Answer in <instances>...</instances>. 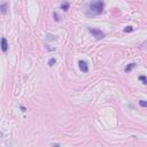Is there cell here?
I'll return each instance as SVG.
<instances>
[{"mask_svg": "<svg viewBox=\"0 0 147 147\" xmlns=\"http://www.w3.org/2000/svg\"><path fill=\"white\" fill-rule=\"evenodd\" d=\"M53 16H54V18H55L56 21H59V20H60V18H59V15H58V13H55V12H54V14H53Z\"/></svg>", "mask_w": 147, "mask_h": 147, "instance_id": "7c38bea8", "label": "cell"}, {"mask_svg": "<svg viewBox=\"0 0 147 147\" xmlns=\"http://www.w3.org/2000/svg\"><path fill=\"white\" fill-rule=\"evenodd\" d=\"M89 31L92 33L93 36L95 37L97 39H101V38H104V37H105V33L102 32L101 30H99V29H93V28H89Z\"/></svg>", "mask_w": 147, "mask_h": 147, "instance_id": "7a4b0ae2", "label": "cell"}, {"mask_svg": "<svg viewBox=\"0 0 147 147\" xmlns=\"http://www.w3.org/2000/svg\"><path fill=\"white\" fill-rule=\"evenodd\" d=\"M104 11V2L102 1H94L90 5V9L87 15H99Z\"/></svg>", "mask_w": 147, "mask_h": 147, "instance_id": "6da1fadb", "label": "cell"}, {"mask_svg": "<svg viewBox=\"0 0 147 147\" xmlns=\"http://www.w3.org/2000/svg\"><path fill=\"white\" fill-rule=\"evenodd\" d=\"M53 147H60V145H54Z\"/></svg>", "mask_w": 147, "mask_h": 147, "instance_id": "4fadbf2b", "label": "cell"}, {"mask_svg": "<svg viewBox=\"0 0 147 147\" xmlns=\"http://www.w3.org/2000/svg\"><path fill=\"white\" fill-rule=\"evenodd\" d=\"M7 9H8V5L7 4H1L0 5V12H1L2 14L7 13Z\"/></svg>", "mask_w": 147, "mask_h": 147, "instance_id": "5b68a950", "label": "cell"}, {"mask_svg": "<svg viewBox=\"0 0 147 147\" xmlns=\"http://www.w3.org/2000/svg\"><path fill=\"white\" fill-rule=\"evenodd\" d=\"M132 30H133V28H132V27H126L125 29H124V32H131Z\"/></svg>", "mask_w": 147, "mask_h": 147, "instance_id": "8fae6325", "label": "cell"}, {"mask_svg": "<svg viewBox=\"0 0 147 147\" xmlns=\"http://www.w3.org/2000/svg\"><path fill=\"white\" fill-rule=\"evenodd\" d=\"M69 6H70L69 2H62L61 4V9L62 11H68V9H69Z\"/></svg>", "mask_w": 147, "mask_h": 147, "instance_id": "52a82bcc", "label": "cell"}, {"mask_svg": "<svg viewBox=\"0 0 147 147\" xmlns=\"http://www.w3.org/2000/svg\"><path fill=\"white\" fill-rule=\"evenodd\" d=\"M78 65H79V69L82 70L83 73H87V71H89V65H87V63L85 61L80 60L79 62H78Z\"/></svg>", "mask_w": 147, "mask_h": 147, "instance_id": "3957f363", "label": "cell"}, {"mask_svg": "<svg viewBox=\"0 0 147 147\" xmlns=\"http://www.w3.org/2000/svg\"><path fill=\"white\" fill-rule=\"evenodd\" d=\"M139 104H140V106H143V107H147V102L145 101V100H140Z\"/></svg>", "mask_w": 147, "mask_h": 147, "instance_id": "30bf717a", "label": "cell"}, {"mask_svg": "<svg viewBox=\"0 0 147 147\" xmlns=\"http://www.w3.org/2000/svg\"><path fill=\"white\" fill-rule=\"evenodd\" d=\"M55 62H56V60H55L54 58H52L51 60L48 61V64H49V65H51V67H52V65H54V63H55Z\"/></svg>", "mask_w": 147, "mask_h": 147, "instance_id": "9c48e42d", "label": "cell"}, {"mask_svg": "<svg viewBox=\"0 0 147 147\" xmlns=\"http://www.w3.org/2000/svg\"><path fill=\"white\" fill-rule=\"evenodd\" d=\"M139 79L143 82V84H147V79H146L145 76H139Z\"/></svg>", "mask_w": 147, "mask_h": 147, "instance_id": "ba28073f", "label": "cell"}, {"mask_svg": "<svg viewBox=\"0 0 147 147\" xmlns=\"http://www.w3.org/2000/svg\"><path fill=\"white\" fill-rule=\"evenodd\" d=\"M1 49H2V52H7V49H8V43H7V39L6 38H1Z\"/></svg>", "mask_w": 147, "mask_h": 147, "instance_id": "277c9868", "label": "cell"}, {"mask_svg": "<svg viewBox=\"0 0 147 147\" xmlns=\"http://www.w3.org/2000/svg\"><path fill=\"white\" fill-rule=\"evenodd\" d=\"M134 67H136V63H130V64H128L126 67L124 68V71H125V73H129V71L132 70Z\"/></svg>", "mask_w": 147, "mask_h": 147, "instance_id": "8992f818", "label": "cell"}]
</instances>
